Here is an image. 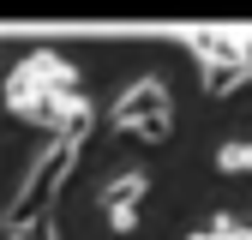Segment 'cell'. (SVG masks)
Returning a JSON list of instances; mask_svg holds the SVG:
<instances>
[{
  "instance_id": "3957f363",
  "label": "cell",
  "mask_w": 252,
  "mask_h": 240,
  "mask_svg": "<svg viewBox=\"0 0 252 240\" xmlns=\"http://www.w3.org/2000/svg\"><path fill=\"white\" fill-rule=\"evenodd\" d=\"M78 96H54V90L36 78V66H12L6 72V108L18 114V120H36V126H48L54 138H60V120H66V108H72Z\"/></svg>"
},
{
  "instance_id": "7a4b0ae2",
  "label": "cell",
  "mask_w": 252,
  "mask_h": 240,
  "mask_svg": "<svg viewBox=\"0 0 252 240\" xmlns=\"http://www.w3.org/2000/svg\"><path fill=\"white\" fill-rule=\"evenodd\" d=\"M114 126L132 132V138H144V144H162V132H168V84L162 78H138L132 90H120Z\"/></svg>"
},
{
  "instance_id": "8992f818",
  "label": "cell",
  "mask_w": 252,
  "mask_h": 240,
  "mask_svg": "<svg viewBox=\"0 0 252 240\" xmlns=\"http://www.w3.org/2000/svg\"><path fill=\"white\" fill-rule=\"evenodd\" d=\"M150 192V174H138V168H126V174H114L108 186H102V204L108 210H120V204H138Z\"/></svg>"
},
{
  "instance_id": "30bf717a",
  "label": "cell",
  "mask_w": 252,
  "mask_h": 240,
  "mask_svg": "<svg viewBox=\"0 0 252 240\" xmlns=\"http://www.w3.org/2000/svg\"><path fill=\"white\" fill-rule=\"evenodd\" d=\"M192 240H222V234H210V228H204V234H192Z\"/></svg>"
},
{
  "instance_id": "9c48e42d",
  "label": "cell",
  "mask_w": 252,
  "mask_h": 240,
  "mask_svg": "<svg viewBox=\"0 0 252 240\" xmlns=\"http://www.w3.org/2000/svg\"><path fill=\"white\" fill-rule=\"evenodd\" d=\"M210 234H222V240H252V228H246V222H234V216H216V222H210Z\"/></svg>"
},
{
  "instance_id": "ba28073f",
  "label": "cell",
  "mask_w": 252,
  "mask_h": 240,
  "mask_svg": "<svg viewBox=\"0 0 252 240\" xmlns=\"http://www.w3.org/2000/svg\"><path fill=\"white\" fill-rule=\"evenodd\" d=\"M108 222H114V234H138V204H120V210H108Z\"/></svg>"
},
{
  "instance_id": "6da1fadb",
  "label": "cell",
  "mask_w": 252,
  "mask_h": 240,
  "mask_svg": "<svg viewBox=\"0 0 252 240\" xmlns=\"http://www.w3.org/2000/svg\"><path fill=\"white\" fill-rule=\"evenodd\" d=\"M78 150L84 144H72V138H48L36 156H30V168H24V186L12 192V204H6V216H0V228H12V234H24V222H48V210H54V192L66 186V174H72V162H78Z\"/></svg>"
},
{
  "instance_id": "5b68a950",
  "label": "cell",
  "mask_w": 252,
  "mask_h": 240,
  "mask_svg": "<svg viewBox=\"0 0 252 240\" xmlns=\"http://www.w3.org/2000/svg\"><path fill=\"white\" fill-rule=\"evenodd\" d=\"M246 78H252V60H222V66H204V90H210V96H234Z\"/></svg>"
},
{
  "instance_id": "277c9868",
  "label": "cell",
  "mask_w": 252,
  "mask_h": 240,
  "mask_svg": "<svg viewBox=\"0 0 252 240\" xmlns=\"http://www.w3.org/2000/svg\"><path fill=\"white\" fill-rule=\"evenodd\" d=\"M186 48L198 54V66H222V60H252L246 30H186Z\"/></svg>"
},
{
  "instance_id": "52a82bcc",
  "label": "cell",
  "mask_w": 252,
  "mask_h": 240,
  "mask_svg": "<svg viewBox=\"0 0 252 240\" xmlns=\"http://www.w3.org/2000/svg\"><path fill=\"white\" fill-rule=\"evenodd\" d=\"M216 168H222V174H252V144L246 138L222 144V150H216Z\"/></svg>"
}]
</instances>
